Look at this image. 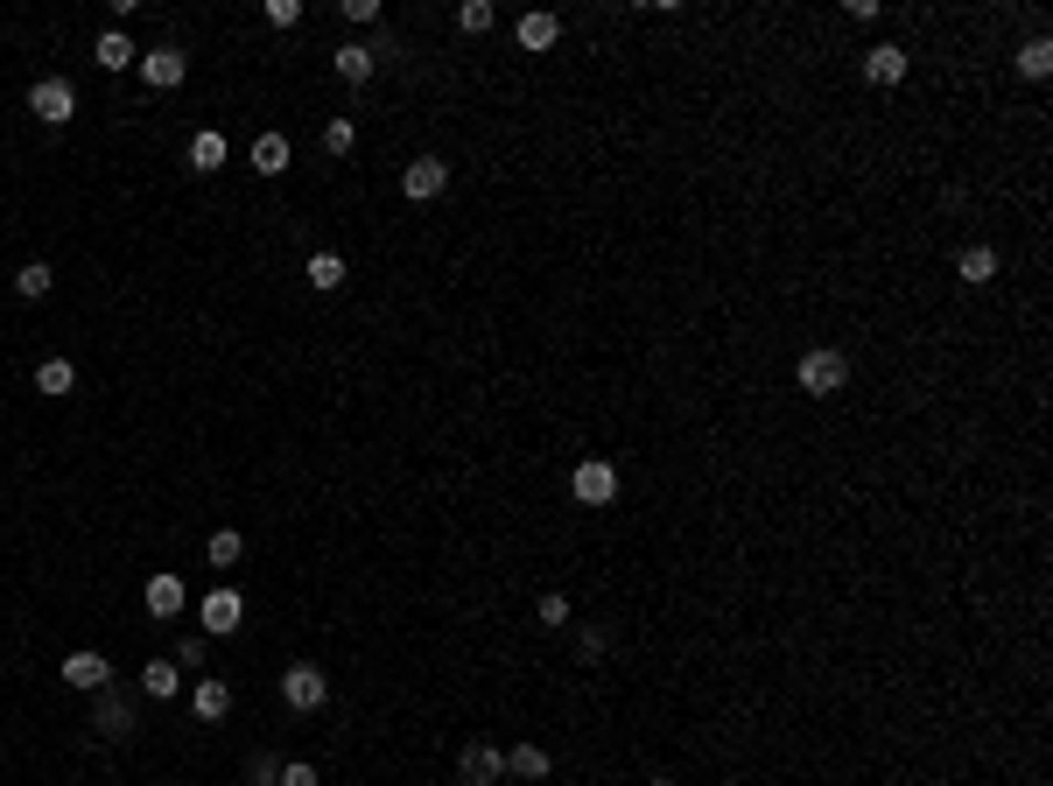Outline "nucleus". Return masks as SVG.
I'll use <instances>...</instances> for the list:
<instances>
[{
	"label": "nucleus",
	"mask_w": 1053,
	"mask_h": 786,
	"mask_svg": "<svg viewBox=\"0 0 1053 786\" xmlns=\"http://www.w3.org/2000/svg\"><path fill=\"white\" fill-rule=\"evenodd\" d=\"M794 379H801V394L829 400V394H842V379H850V358H842L836 344H815V352L794 366Z\"/></svg>",
	"instance_id": "1"
},
{
	"label": "nucleus",
	"mask_w": 1053,
	"mask_h": 786,
	"mask_svg": "<svg viewBox=\"0 0 1053 786\" xmlns=\"http://www.w3.org/2000/svg\"><path fill=\"white\" fill-rule=\"evenodd\" d=\"M281 702H289L296 717L323 709V702H331V681H323V667H316V660H296L289 675H281Z\"/></svg>",
	"instance_id": "2"
},
{
	"label": "nucleus",
	"mask_w": 1053,
	"mask_h": 786,
	"mask_svg": "<svg viewBox=\"0 0 1053 786\" xmlns=\"http://www.w3.org/2000/svg\"><path fill=\"white\" fill-rule=\"evenodd\" d=\"M29 112H35L43 127H71V112H78L71 78H35V85H29Z\"/></svg>",
	"instance_id": "3"
},
{
	"label": "nucleus",
	"mask_w": 1053,
	"mask_h": 786,
	"mask_svg": "<svg viewBox=\"0 0 1053 786\" xmlns=\"http://www.w3.org/2000/svg\"><path fill=\"white\" fill-rule=\"evenodd\" d=\"M197 618H204V632H211V639H233V632L246 625V597H239L233 583H218V590H211V597L197 604Z\"/></svg>",
	"instance_id": "4"
},
{
	"label": "nucleus",
	"mask_w": 1053,
	"mask_h": 786,
	"mask_svg": "<svg viewBox=\"0 0 1053 786\" xmlns=\"http://www.w3.org/2000/svg\"><path fill=\"white\" fill-rule=\"evenodd\" d=\"M92 731L112 737V744L133 737V696L127 688H99V696H92Z\"/></svg>",
	"instance_id": "5"
},
{
	"label": "nucleus",
	"mask_w": 1053,
	"mask_h": 786,
	"mask_svg": "<svg viewBox=\"0 0 1053 786\" xmlns=\"http://www.w3.org/2000/svg\"><path fill=\"white\" fill-rule=\"evenodd\" d=\"M569 492H577V506H611V498H619V464L590 456V464H577V477H569Z\"/></svg>",
	"instance_id": "6"
},
{
	"label": "nucleus",
	"mask_w": 1053,
	"mask_h": 786,
	"mask_svg": "<svg viewBox=\"0 0 1053 786\" xmlns=\"http://www.w3.org/2000/svg\"><path fill=\"white\" fill-rule=\"evenodd\" d=\"M400 190H408L415 204L443 197V190H450V162H443V155H415L408 169H400Z\"/></svg>",
	"instance_id": "7"
},
{
	"label": "nucleus",
	"mask_w": 1053,
	"mask_h": 786,
	"mask_svg": "<svg viewBox=\"0 0 1053 786\" xmlns=\"http://www.w3.org/2000/svg\"><path fill=\"white\" fill-rule=\"evenodd\" d=\"M183 71H190V56H183L176 43L141 50V85H148V91H176V85H183Z\"/></svg>",
	"instance_id": "8"
},
{
	"label": "nucleus",
	"mask_w": 1053,
	"mask_h": 786,
	"mask_svg": "<svg viewBox=\"0 0 1053 786\" xmlns=\"http://www.w3.org/2000/svg\"><path fill=\"white\" fill-rule=\"evenodd\" d=\"M78 696H99V688H112V667H106V654H92V646H78V654H64V667H56Z\"/></svg>",
	"instance_id": "9"
},
{
	"label": "nucleus",
	"mask_w": 1053,
	"mask_h": 786,
	"mask_svg": "<svg viewBox=\"0 0 1053 786\" xmlns=\"http://www.w3.org/2000/svg\"><path fill=\"white\" fill-rule=\"evenodd\" d=\"M456 779H464V786L506 779V752H492V744H464V752H456Z\"/></svg>",
	"instance_id": "10"
},
{
	"label": "nucleus",
	"mask_w": 1053,
	"mask_h": 786,
	"mask_svg": "<svg viewBox=\"0 0 1053 786\" xmlns=\"http://www.w3.org/2000/svg\"><path fill=\"white\" fill-rule=\"evenodd\" d=\"M190 709H197V723H218V717H233V688H225L218 675H204L197 688H190Z\"/></svg>",
	"instance_id": "11"
},
{
	"label": "nucleus",
	"mask_w": 1053,
	"mask_h": 786,
	"mask_svg": "<svg viewBox=\"0 0 1053 786\" xmlns=\"http://www.w3.org/2000/svg\"><path fill=\"white\" fill-rule=\"evenodd\" d=\"M955 274H963L969 289H990V281H998V246H963V254H955Z\"/></svg>",
	"instance_id": "12"
},
{
	"label": "nucleus",
	"mask_w": 1053,
	"mask_h": 786,
	"mask_svg": "<svg viewBox=\"0 0 1053 786\" xmlns=\"http://www.w3.org/2000/svg\"><path fill=\"white\" fill-rule=\"evenodd\" d=\"M513 35H520V50H534V56H541V50H555V43H562V22H555L548 8H534V14H520V29H513Z\"/></svg>",
	"instance_id": "13"
},
{
	"label": "nucleus",
	"mask_w": 1053,
	"mask_h": 786,
	"mask_svg": "<svg viewBox=\"0 0 1053 786\" xmlns=\"http://www.w3.org/2000/svg\"><path fill=\"white\" fill-rule=\"evenodd\" d=\"M176 688H183V667L176 660H148L141 667V696L148 702H176Z\"/></svg>",
	"instance_id": "14"
},
{
	"label": "nucleus",
	"mask_w": 1053,
	"mask_h": 786,
	"mask_svg": "<svg viewBox=\"0 0 1053 786\" xmlns=\"http://www.w3.org/2000/svg\"><path fill=\"white\" fill-rule=\"evenodd\" d=\"M864 78H871V85H899V78H906V50H899V43L864 50Z\"/></svg>",
	"instance_id": "15"
},
{
	"label": "nucleus",
	"mask_w": 1053,
	"mask_h": 786,
	"mask_svg": "<svg viewBox=\"0 0 1053 786\" xmlns=\"http://www.w3.org/2000/svg\"><path fill=\"white\" fill-rule=\"evenodd\" d=\"M373 71H379V50H366V43H344L337 50V78L344 85H373Z\"/></svg>",
	"instance_id": "16"
},
{
	"label": "nucleus",
	"mask_w": 1053,
	"mask_h": 786,
	"mask_svg": "<svg viewBox=\"0 0 1053 786\" xmlns=\"http://www.w3.org/2000/svg\"><path fill=\"white\" fill-rule=\"evenodd\" d=\"M92 64H99V71H127V64H141V50H133L120 29H106L99 43H92Z\"/></svg>",
	"instance_id": "17"
},
{
	"label": "nucleus",
	"mask_w": 1053,
	"mask_h": 786,
	"mask_svg": "<svg viewBox=\"0 0 1053 786\" xmlns=\"http://www.w3.org/2000/svg\"><path fill=\"white\" fill-rule=\"evenodd\" d=\"M190 169H197V176H211V169H225V133H218V127L190 133Z\"/></svg>",
	"instance_id": "18"
},
{
	"label": "nucleus",
	"mask_w": 1053,
	"mask_h": 786,
	"mask_svg": "<svg viewBox=\"0 0 1053 786\" xmlns=\"http://www.w3.org/2000/svg\"><path fill=\"white\" fill-rule=\"evenodd\" d=\"M183 604H190V590L176 577H148V611H155V618H176Z\"/></svg>",
	"instance_id": "19"
},
{
	"label": "nucleus",
	"mask_w": 1053,
	"mask_h": 786,
	"mask_svg": "<svg viewBox=\"0 0 1053 786\" xmlns=\"http://www.w3.org/2000/svg\"><path fill=\"white\" fill-rule=\"evenodd\" d=\"M71 387H78V366H71V358H43V366H35V394H56V400H64Z\"/></svg>",
	"instance_id": "20"
},
{
	"label": "nucleus",
	"mask_w": 1053,
	"mask_h": 786,
	"mask_svg": "<svg viewBox=\"0 0 1053 786\" xmlns=\"http://www.w3.org/2000/svg\"><path fill=\"white\" fill-rule=\"evenodd\" d=\"M289 162H296V155H289V141H281V133H260V141H254V169H260V176H281Z\"/></svg>",
	"instance_id": "21"
},
{
	"label": "nucleus",
	"mask_w": 1053,
	"mask_h": 786,
	"mask_svg": "<svg viewBox=\"0 0 1053 786\" xmlns=\"http://www.w3.org/2000/svg\"><path fill=\"white\" fill-rule=\"evenodd\" d=\"M50 289H56V274H50V260H29V267H22V274H14V295H22V302H43Z\"/></svg>",
	"instance_id": "22"
},
{
	"label": "nucleus",
	"mask_w": 1053,
	"mask_h": 786,
	"mask_svg": "<svg viewBox=\"0 0 1053 786\" xmlns=\"http://www.w3.org/2000/svg\"><path fill=\"white\" fill-rule=\"evenodd\" d=\"M239 554H246V541H239L233 527H218V534H211V541H204V562H211V569H233Z\"/></svg>",
	"instance_id": "23"
},
{
	"label": "nucleus",
	"mask_w": 1053,
	"mask_h": 786,
	"mask_svg": "<svg viewBox=\"0 0 1053 786\" xmlns=\"http://www.w3.org/2000/svg\"><path fill=\"white\" fill-rule=\"evenodd\" d=\"M506 773H520V779H548V752H541V744H513V752H506Z\"/></svg>",
	"instance_id": "24"
},
{
	"label": "nucleus",
	"mask_w": 1053,
	"mask_h": 786,
	"mask_svg": "<svg viewBox=\"0 0 1053 786\" xmlns=\"http://www.w3.org/2000/svg\"><path fill=\"white\" fill-rule=\"evenodd\" d=\"M310 289H323V295L344 289V260L337 254H310Z\"/></svg>",
	"instance_id": "25"
},
{
	"label": "nucleus",
	"mask_w": 1053,
	"mask_h": 786,
	"mask_svg": "<svg viewBox=\"0 0 1053 786\" xmlns=\"http://www.w3.org/2000/svg\"><path fill=\"white\" fill-rule=\"evenodd\" d=\"M1019 71H1025V78H1053V43H1046V35H1032V43L1019 50Z\"/></svg>",
	"instance_id": "26"
},
{
	"label": "nucleus",
	"mask_w": 1053,
	"mask_h": 786,
	"mask_svg": "<svg viewBox=\"0 0 1053 786\" xmlns=\"http://www.w3.org/2000/svg\"><path fill=\"white\" fill-rule=\"evenodd\" d=\"M492 22H499V8H492V0H464V8H456V29H464V35H485Z\"/></svg>",
	"instance_id": "27"
},
{
	"label": "nucleus",
	"mask_w": 1053,
	"mask_h": 786,
	"mask_svg": "<svg viewBox=\"0 0 1053 786\" xmlns=\"http://www.w3.org/2000/svg\"><path fill=\"white\" fill-rule=\"evenodd\" d=\"M352 148H358V127H352V120H331V127H323V155H337V162H344Z\"/></svg>",
	"instance_id": "28"
},
{
	"label": "nucleus",
	"mask_w": 1053,
	"mask_h": 786,
	"mask_svg": "<svg viewBox=\"0 0 1053 786\" xmlns=\"http://www.w3.org/2000/svg\"><path fill=\"white\" fill-rule=\"evenodd\" d=\"M260 14H267V29H296L302 22V0H267Z\"/></svg>",
	"instance_id": "29"
},
{
	"label": "nucleus",
	"mask_w": 1053,
	"mask_h": 786,
	"mask_svg": "<svg viewBox=\"0 0 1053 786\" xmlns=\"http://www.w3.org/2000/svg\"><path fill=\"white\" fill-rule=\"evenodd\" d=\"M534 618H541L548 632H562V625H569V597H555V590H548V597H541V611H534Z\"/></svg>",
	"instance_id": "30"
},
{
	"label": "nucleus",
	"mask_w": 1053,
	"mask_h": 786,
	"mask_svg": "<svg viewBox=\"0 0 1053 786\" xmlns=\"http://www.w3.org/2000/svg\"><path fill=\"white\" fill-rule=\"evenodd\" d=\"M204 654H211V646H204V632H190V639H176V667H204Z\"/></svg>",
	"instance_id": "31"
},
{
	"label": "nucleus",
	"mask_w": 1053,
	"mask_h": 786,
	"mask_svg": "<svg viewBox=\"0 0 1053 786\" xmlns=\"http://www.w3.org/2000/svg\"><path fill=\"white\" fill-rule=\"evenodd\" d=\"M246 779H254V786H281V765H275V758H267V752H260L254 765H246Z\"/></svg>",
	"instance_id": "32"
},
{
	"label": "nucleus",
	"mask_w": 1053,
	"mask_h": 786,
	"mask_svg": "<svg viewBox=\"0 0 1053 786\" xmlns=\"http://www.w3.org/2000/svg\"><path fill=\"white\" fill-rule=\"evenodd\" d=\"M281 786H316V765H302V758L281 765Z\"/></svg>",
	"instance_id": "33"
},
{
	"label": "nucleus",
	"mask_w": 1053,
	"mask_h": 786,
	"mask_svg": "<svg viewBox=\"0 0 1053 786\" xmlns=\"http://www.w3.org/2000/svg\"><path fill=\"white\" fill-rule=\"evenodd\" d=\"M646 786H675V779H646Z\"/></svg>",
	"instance_id": "34"
}]
</instances>
